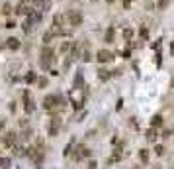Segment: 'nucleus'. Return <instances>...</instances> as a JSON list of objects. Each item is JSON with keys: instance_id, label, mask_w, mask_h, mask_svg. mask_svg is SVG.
<instances>
[{"instance_id": "nucleus-18", "label": "nucleus", "mask_w": 174, "mask_h": 169, "mask_svg": "<svg viewBox=\"0 0 174 169\" xmlns=\"http://www.w3.org/2000/svg\"><path fill=\"white\" fill-rule=\"evenodd\" d=\"M47 83H49L47 77H37V89H45Z\"/></svg>"}, {"instance_id": "nucleus-27", "label": "nucleus", "mask_w": 174, "mask_h": 169, "mask_svg": "<svg viewBox=\"0 0 174 169\" xmlns=\"http://www.w3.org/2000/svg\"><path fill=\"white\" fill-rule=\"evenodd\" d=\"M75 85L78 87V85H82V75H80V73H78V75L75 77Z\"/></svg>"}, {"instance_id": "nucleus-7", "label": "nucleus", "mask_w": 174, "mask_h": 169, "mask_svg": "<svg viewBox=\"0 0 174 169\" xmlns=\"http://www.w3.org/2000/svg\"><path fill=\"white\" fill-rule=\"evenodd\" d=\"M6 47L12 49V51H16V49H20V47H22V41L16 38V35H10V38L6 40Z\"/></svg>"}, {"instance_id": "nucleus-32", "label": "nucleus", "mask_w": 174, "mask_h": 169, "mask_svg": "<svg viewBox=\"0 0 174 169\" xmlns=\"http://www.w3.org/2000/svg\"><path fill=\"white\" fill-rule=\"evenodd\" d=\"M129 126H131V128H137V122H135V118H131V122H129Z\"/></svg>"}, {"instance_id": "nucleus-19", "label": "nucleus", "mask_w": 174, "mask_h": 169, "mask_svg": "<svg viewBox=\"0 0 174 169\" xmlns=\"http://www.w3.org/2000/svg\"><path fill=\"white\" fill-rule=\"evenodd\" d=\"M16 26H18V22L10 18V20H6V26H4V28H6V30H14Z\"/></svg>"}, {"instance_id": "nucleus-37", "label": "nucleus", "mask_w": 174, "mask_h": 169, "mask_svg": "<svg viewBox=\"0 0 174 169\" xmlns=\"http://www.w3.org/2000/svg\"><path fill=\"white\" fill-rule=\"evenodd\" d=\"M92 2H98V0H92Z\"/></svg>"}, {"instance_id": "nucleus-26", "label": "nucleus", "mask_w": 174, "mask_h": 169, "mask_svg": "<svg viewBox=\"0 0 174 169\" xmlns=\"http://www.w3.org/2000/svg\"><path fill=\"white\" fill-rule=\"evenodd\" d=\"M86 169H98L96 159H90V161H88V167H86Z\"/></svg>"}, {"instance_id": "nucleus-11", "label": "nucleus", "mask_w": 174, "mask_h": 169, "mask_svg": "<svg viewBox=\"0 0 174 169\" xmlns=\"http://www.w3.org/2000/svg\"><path fill=\"white\" fill-rule=\"evenodd\" d=\"M12 12H14L12 2H4V4H2V8H0V14H4V16H10Z\"/></svg>"}, {"instance_id": "nucleus-24", "label": "nucleus", "mask_w": 174, "mask_h": 169, "mask_svg": "<svg viewBox=\"0 0 174 169\" xmlns=\"http://www.w3.org/2000/svg\"><path fill=\"white\" fill-rule=\"evenodd\" d=\"M168 2H170V0H158V2H157V6H158V10H164L166 6H168Z\"/></svg>"}, {"instance_id": "nucleus-33", "label": "nucleus", "mask_w": 174, "mask_h": 169, "mask_svg": "<svg viewBox=\"0 0 174 169\" xmlns=\"http://www.w3.org/2000/svg\"><path fill=\"white\" fill-rule=\"evenodd\" d=\"M0 130H4V120L0 118Z\"/></svg>"}, {"instance_id": "nucleus-12", "label": "nucleus", "mask_w": 174, "mask_h": 169, "mask_svg": "<svg viewBox=\"0 0 174 169\" xmlns=\"http://www.w3.org/2000/svg\"><path fill=\"white\" fill-rule=\"evenodd\" d=\"M112 77V71H108V69H98V79L100 81H110Z\"/></svg>"}, {"instance_id": "nucleus-20", "label": "nucleus", "mask_w": 174, "mask_h": 169, "mask_svg": "<svg viewBox=\"0 0 174 169\" xmlns=\"http://www.w3.org/2000/svg\"><path fill=\"white\" fill-rule=\"evenodd\" d=\"M123 38H125V41H129L133 38V30H131V28H125V30H123Z\"/></svg>"}, {"instance_id": "nucleus-2", "label": "nucleus", "mask_w": 174, "mask_h": 169, "mask_svg": "<svg viewBox=\"0 0 174 169\" xmlns=\"http://www.w3.org/2000/svg\"><path fill=\"white\" fill-rule=\"evenodd\" d=\"M112 59H114V53H112L110 49H100L98 53H96V61L102 63V65H104V63H110Z\"/></svg>"}, {"instance_id": "nucleus-23", "label": "nucleus", "mask_w": 174, "mask_h": 169, "mask_svg": "<svg viewBox=\"0 0 174 169\" xmlns=\"http://www.w3.org/2000/svg\"><path fill=\"white\" fill-rule=\"evenodd\" d=\"M155 153H157V156H164V153H166L164 145H161V144H158V145H155Z\"/></svg>"}, {"instance_id": "nucleus-16", "label": "nucleus", "mask_w": 174, "mask_h": 169, "mask_svg": "<svg viewBox=\"0 0 174 169\" xmlns=\"http://www.w3.org/2000/svg\"><path fill=\"white\" fill-rule=\"evenodd\" d=\"M139 159H141V163H149V150H139Z\"/></svg>"}, {"instance_id": "nucleus-14", "label": "nucleus", "mask_w": 174, "mask_h": 169, "mask_svg": "<svg viewBox=\"0 0 174 169\" xmlns=\"http://www.w3.org/2000/svg\"><path fill=\"white\" fill-rule=\"evenodd\" d=\"M26 83H27V85H33V83H37V73L30 71V73L26 75Z\"/></svg>"}, {"instance_id": "nucleus-17", "label": "nucleus", "mask_w": 174, "mask_h": 169, "mask_svg": "<svg viewBox=\"0 0 174 169\" xmlns=\"http://www.w3.org/2000/svg\"><path fill=\"white\" fill-rule=\"evenodd\" d=\"M70 47H72V41H63L61 43V53H69Z\"/></svg>"}, {"instance_id": "nucleus-1", "label": "nucleus", "mask_w": 174, "mask_h": 169, "mask_svg": "<svg viewBox=\"0 0 174 169\" xmlns=\"http://www.w3.org/2000/svg\"><path fill=\"white\" fill-rule=\"evenodd\" d=\"M67 22H69V26H72V28L82 26V22H84L82 12H78V10H69V12H67Z\"/></svg>"}, {"instance_id": "nucleus-22", "label": "nucleus", "mask_w": 174, "mask_h": 169, "mask_svg": "<svg viewBox=\"0 0 174 169\" xmlns=\"http://www.w3.org/2000/svg\"><path fill=\"white\" fill-rule=\"evenodd\" d=\"M139 35L143 40H149V28H145V26H141V30H139Z\"/></svg>"}, {"instance_id": "nucleus-4", "label": "nucleus", "mask_w": 174, "mask_h": 169, "mask_svg": "<svg viewBox=\"0 0 174 169\" xmlns=\"http://www.w3.org/2000/svg\"><path fill=\"white\" fill-rule=\"evenodd\" d=\"M16 132H6L2 136V145L4 148H12V145H16Z\"/></svg>"}, {"instance_id": "nucleus-31", "label": "nucleus", "mask_w": 174, "mask_h": 169, "mask_svg": "<svg viewBox=\"0 0 174 169\" xmlns=\"http://www.w3.org/2000/svg\"><path fill=\"white\" fill-rule=\"evenodd\" d=\"M123 57H125V59H129V57H131V51L125 49V51H123Z\"/></svg>"}, {"instance_id": "nucleus-29", "label": "nucleus", "mask_w": 174, "mask_h": 169, "mask_svg": "<svg viewBox=\"0 0 174 169\" xmlns=\"http://www.w3.org/2000/svg\"><path fill=\"white\" fill-rule=\"evenodd\" d=\"M129 6H131V0H123V8L129 10Z\"/></svg>"}, {"instance_id": "nucleus-28", "label": "nucleus", "mask_w": 174, "mask_h": 169, "mask_svg": "<svg viewBox=\"0 0 174 169\" xmlns=\"http://www.w3.org/2000/svg\"><path fill=\"white\" fill-rule=\"evenodd\" d=\"M161 136H162V140H166V138H170V136H172V130H164V132H162Z\"/></svg>"}, {"instance_id": "nucleus-3", "label": "nucleus", "mask_w": 174, "mask_h": 169, "mask_svg": "<svg viewBox=\"0 0 174 169\" xmlns=\"http://www.w3.org/2000/svg\"><path fill=\"white\" fill-rule=\"evenodd\" d=\"M92 156V151L88 148H84V145H76V150L75 153H72V157H75V161H80L82 157H90Z\"/></svg>"}, {"instance_id": "nucleus-6", "label": "nucleus", "mask_w": 174, "mask_h": 169, "mask_svg": "<svg viewBox=\"0 0 174 169\" xmlns=\"http://www.w3.org/2000/svg\"><path fill=\"white\" fill-rule=\"evenodd\" d=\"M70 98H72V104H75V108H82V104H84V97H82L80 92H78V89L70 92Z\"/></svg>"}, {"instance_id": "nucleus-8", "label": "nucleus", "mask_w": 174, "mask_h": 169, "mask_svg": "<svg viewBox=\"0 0 174 169\" xmlns=\"http://www.w3.org/2000/svg\"><path fill=\"white\" fill-rule=\"evenodd\" d=\"M151 126H153V128H162L164 126V118L161 114H155L153 118H151Z\"/></svg>"}, {"instance_id": "nucleus-21", "label": "nucleus", "mask_w": 174, "mask_h": 169, "mask_svg": "<svg viewBox=\"0 0 174 169\" xmlns=\"http://www.w3.org/2000/svg\"><path fill=\"white\" fill-rule=\"evenodd\" d=\"M10 167V159L8 157H0V169H8Z\"/></svg>"}, {"instance_id": "nucleus-9", "label": "nucleus", "mask_w": 174, "mask_h": 169, "mask_svg": "<svg viewBox=\"0 0 174 169\" xmlns=\"http://www.w3.org/2000/svg\"><path fill=\"white\" fill-rule=\"evenodd\" d=\"M145 138H147V142H157V138H158V132H157V128H153V126H151L147 132H145Z\"/></svg>"}, {"instance_id": "nucleus-25", "label": "nucleus", "mask_w": 174, "mask_h": 169, "mask_svg": "<svg viewBox=\"0 0 174 169\" xmlns=\"http://www.w3.org/2000/svg\"><path fill=\"white\" fill-rule=\"evenodd\" d=\"M72 148H75V142H70V144L67 145V148H65V151H63V153H65V156H70V153H72Z\"/></svg>"}, {"instance_id": "nucleus-15", "label": "nucleus", "mask_w": 174, "mask_h": 169, "mask_svg": "<svg viewBox=\"0 0 174 169\" xmlns=\"http://www.w3.org/2000/svg\"><path fill=\"white\" fill-rule=\"evenodd\" d=\"M53 38H55V34H53L51 30H49V32H45V34H43V45H49Z\"/></svg>"}, {"instance_id": "nucleus-5", "label": "nucleus", "mask_w": 174, "mask_h": 169, "mask_svg": "<svg viewBox=\"0 0 174 169\" xmlns=\"http://www.w3.org/2000/svg\"><path fill=\"white\" fill-rule=\"evenodd\" d=\"M24 110H26V114H31L33 110H35L33 98H30V91H26V92H24Z\"/></svg>"}, {"instance_id": "nucleus-30", "label": "nucleus", "mask_w": 174, "mask_h": 169, "mask_svg": "<svg viewBox=\"0 0 174 169\" xmlns=\"http://www.w3.org/2000/svg\"><path fill=\"white\" fill-rule=\"evenodd\" d=\"M20 126H22V128H27V118H24V120H20Z\"/></svg>"}, {"instance_id": "nucleus-36", "label": "nucleus", "mask_w": 174, "mask_h": 169, "mask_svg": "<svg viewBox=\"0 0 174 169\" xmlns=\"http://www.w3.org/2000/svg\"><path fill=\"white\" fill-rule=\"evenodd\" d=\"M135 169H145V167H135Z\"/></svg>"}, {"instance_id": "nucleus-34", "label": "nucleus", "mask_w": 174, "mask_h": 169, "mask_svg": "<svg viewBox=\"0 0 174 169\" xmlns=\"http://www.w3.org/2000/svg\"><path fill=\"white\" fill-rule=\"evenodd\" d=\"M106 2H108V4H112V2H114V0H106Z\"/></svg>"}, {"instance_id": "nucleus-10", "label": "nucleus", "mask_w": 174, "mask_h": 169, "mask_svg": "<svg viewBox=\"0 0 174 169\" xmlns=\"http://www.w3.org/2000/svg\"><path fill=\"white\" fill-rule=\"evenodd\" d=\"M114 40H115V30L114 28H108L106 34H104V41L106 43H114Z\"/></svg>"}, {"instance_id": "nucleus-13", "label": "nucleus", "mask_w": 174, "mask_h": 169, "mask_svg": "<svg viewBox=\"0 0 174 169\" xmlns=\"http://www.w3.org/2000/svg\"><path fill=\"white\" fill-rule=\"evenodd\" d=\"M12 153H14V156H18V157H24L26 156V150L24 148H22V145H12Z\"/></svg>"}, {"instance_id": "nucleus-35", "label": "nucleus", "mask_w": 174, "mask_h": 169, "mask_svg": "<svg viewBox=\"0 0 174 169\" xmlns=\"http://www.w3.org/2000/svg\"><path fill=\"white\" fill-rule=\"evenodd\" d=\"M153 169H161V167H158V165H155V167H153Z\"/></svg>"}]
</instances>
